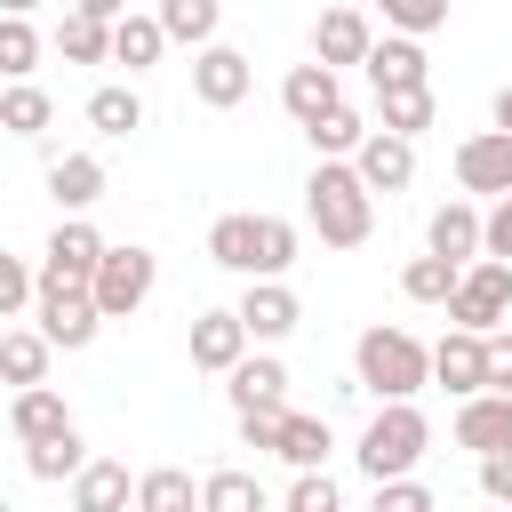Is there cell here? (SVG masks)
Returning <instances> with one entry per match:
<instances>
[{"label":"cell","mask_w":512,"mask_h":512,"mask_svg":"<svg viewBox=\"0 0 512 512\" xmlns=\"http://www.w3.org/2000/svg\"><path fill=\"white\" fill-rule=\"evenodd\" d=\"M424 384H432V344H416L392 320L360 328V344H352V392H376L384 408H408Z\"/></svg>","instance_id":"6da1fadb"},{"label":"cell","mask_w":512,"mask_h":512,"mask_svg":"<svg viewBox=\"0 0 512 512\" xmlns=\"http://www.w3.org/2000/svg\"><path fill=\"white\" fill-rule=\"evenodd\" d=\"M304 224L320 232V248H360L376 232V200L368 184L352 176V160H320L304 176Z\"/></svg>","instance_id":"7a4b0ae2"},{"label":"cell","mask_w":512,"mask_h":512,"mask_svg":"<svg viewBox=\"0 0 512 512\" xmlns=\"http://www.w3.org/2000/svg\"><path fill=\"white\" fill-rule=\"evenodd\" d=\"M424 448H432V424H424V408L408 400V408H376L352 456H360V472H368V480L384 488V480H416Z\"/></svg>","instance_id":"3957f363"},{"label":"cell","mask_w":512,"mask_h":512,"mask_svg":"<svg viewBox=\"0 0 512 512\" xmlns=\"http://www.w3.org/2000/svg\"><path fill=\"white\" fill-rule=\"evenodd\" d=\"M152 280H160V256L152 248H104V264H96V280H88V304H96V320H136L144 312V296H152Z\"/></svg>","instance_id":"277c9868"},{"label":"cell","mask_w":512,"mask_h":512,"mask_svg":"<svg viewBox=\"0 0 512 512\" xmlns=\"http://www.w3.org/2000/svg\"><path fill=\"white\" fill-rule=\"evenodd\" d=\"M104 248H112V240H104L88 216H64V224L48 232L40 272H32V280H40V288H88V280H96V264H104Z\"/></svg>","instance_id":"5b68a950"},{"label":"cell","mask_w":512,"mask_h":512,"mask_svg":"<svg viewBox=\"0 0 512 512\" xmlns=\"http://www.w3.org/2000/svg\"><path fill=\"white\" fill-rule=\"evenodd\" d=\"M504 312H512V272L504 264H464V280H456V296H448V320L464 328V336H496L504 328Z\"/></svg>","instance_id":"8992f818"},{"label":"cell","mask_w":512,"mask_h":512,"mask_svg":"<svg viewBox=\"0 0 512 512\" xmlns=\"http://www.w3.org/2000/svg\"><path fill=\"white\" fill-rule=\"evenodd\" d=\"M32 320H40V336H48V352H88L96 344V304H88V288H32Z\"/></svg>","instance_id":"52a82bcc"},{"label":"cell","mask_w":512,"mask_h":512,"mask_svg":"<svg viewBox=\"0 0 512 512\" xmlns=\"http://www.w3.org/2000/svg\"><path fill=\"white\" fill-rule=\"evenodd\" d=\"M232 320L248 328V344H280V336L304 320V304H296V288H288V280H248V296L232 304Z\"/></svg>","instance_id":"ba28073f"},{"label":"cell","mask_w":512,"mask_h":512,"mask_svg":"<svg viewBox=\"0 0 512 512\" xmlns=\"http://www.w3.org/2000/svg\"><path fill=\"white\" fill-rule=\"evenodd\" d=\"M456 184L464 192H488V200H512V136H496V128L464 136L456 144Z\"/></svg>","instance_id":"9c48e42d"},{"label":"cell","mask_w":512,"mask_h":512,"mask_svg":"<svg viewBox=\"0 0 512 512\" xmlns=\"http://www.w3.org/2000/svg\"><path fill=\"white\" fill-rule=\"evenodd\" d=\"M368 48H376V24H368L360 8H328V16L312 24V64H320V72L368 64Z\"/></svg>","instance_id":"30bf717a"},{"label":"cell","mask_w":512,"mask_h":512,"mask_svg":"<svg viewBox=\"0 0 512 512\" xmlns=\"http://www.w3.org/2000/svg\"><path fill=\"white\" fill-rule=\"evenodd\" d=\"M248 88H256V72H248V56H240V48H224V40H216V48H200V56H192V96H200L208 112H232Z\"/></svg>","instance_id":"8fae6325"},{"label":"cell","mask_w":512,"mask_h":512,"mask_svg":"<svg viewBox=\"0 0 512 512\" xmlns=\"http://www.w3.org/2000/svg\"><path fill=\"white\" fill-rule=\"evenodd\" d=\"M432 384H448L456 400H480V392H488V336L448 328V336L432 344Z\"/></svg>","instance_id":"7c38bea8"},{"label":"cell","mask_w":512,"mask_h":512,"mask_svg":"<svg viewBox=\"0 0 512 512\" xmlns=\"http://www.w3.org/2000/svg\"><path fill=\"white\" fill-rule=\"evenodd\" d=\"M352 176L368 184V200L376 192H408L416 184V144H400V136H360V152H352Z\"/></svg>","instance_id":"4fadbf2b"},{"label":"cell","mask_w":512,"mask_h":512,"mask_svg":"<svg viewBox=\"0 0 512 512\" xmlns=\"http://www.w3.org/2000/svg\"><path fill=\"white\" fill-rule=\"evenodd\" d=\"M424 256H440V264H480V208L472 200H440L432 208V224H424Z\"/></svg>","instance_id":"5bb4252c"},{"label":"cell","mask_w":512,"mask_h":512,"mask_svg":"<svg viewBox=\"0 0 512 512\" xmlns=\"http://www.w3.org/2000/svg\"><path fill=\"white\" fill-rule=\"evenodd\" d=\"M456 448H472V456H504L512 448V400H496V392H480V400H456Z\"/></svg>","instance_id":"9a60e30c"},{"label":"cell","mask_w":512,"mask_h":512,"mask_svg":"<svg viewBox=\"0 0 512 512\" xmlns=\"http://www.w3.org/2000/svg\"><path fill=\"white\" fill-rule=\"evenodd\" d=\"M368 88H376V96H408V88H432V64H424V48L384 32V40L368 48Z\"/></svg>","instance_id":"2e32d148"},{"label":"cell","mask_w":512,"mask_h":512,"mask_svg":"<svg viewBox=\"0 0 512 512\" xmlns=\"http://www.w3.org/2000/svg\"><path fill=\"white\" fill-rule=\"evenodd\" d=\"M224 392H232V416H248V408H288V368H280V352H248V360L224 376Z\"/></svg>","instance_id":"e0dca14e"},{"label":"cell","mask_w":512,"mask_h":512,"mask_svg":"<svg viewBox=\"0 0 512 512\" xmlns=\"http://www.w3.org/2000/svg\"><path fill=\"white\" fill-rule=\"evenodd\" d=\"M8 432H16L24 448H40V440H64V432H72V408H64V392H56V384H32V392H16V400H8Z\"/></svg>","instance_id":"ac0fdd59"},{"label":"cell","mask_w":512,"mask_h":512,"mask_svg":"<svg viewBox=\"0 0 512 512\" xmlns=\"http://www.w3.org/2000/svg\"><path fill=\"white\" fill-rule=\"evenodd\" d=\"M48 200H56L64 216L96 208V200H104V160H96V152H56V160H48Z\"/></svg>","instance_id":"d6986e66"},{"label":"cell","mask_w":512,"mask_h":512,"mask_svg":"<svg viewBox=\"0 0 512 512\" xmlns=\"http://www.w3.org/2000/svg\"><path fill=\"white\" fill-rule=\"evenodd\" d=\"M240 360H248V328H240L232 312H200V320H192V368L232 376Z\"/></svg>","instance_id":"ffe728a7"},{"label":"cell","mask_w":512,"mask_h":512,"mask_svg":"<svg viewBox=\"0 0 512 512\" xmlns=\"http://www.w3.org/2000/svg\"><path fill=\"white\" fill-rule=\"evenodd\" d=\"M136 504V480L120 456H88L80 480H72V512H128Z\"/></svg>","instance_id":"44dd1931"},{"label":"cell","mask_w":512,"mask_h":512,"mask_svg":"<svg viewBox=\"0 0 512 512\" xmlns=\"http://www.w3.org/2000/svg\"><path fill=\"white\" fill-rule=\"evenodd\" d=\"M280 104H288V120H296V128H312V120H328V112L344 104V88H336V72H320V64H288Z\"/></svg>","instance_id":"7402d4cb"},{"label":"cell","mask_w":512,"mask_h":512,"mask_svg":"<svg viewBox=\"0 0 512 512\" xmlns=\"http://www.w3.org/2000/svg\"><path fill=\"white\" fill-rule=\"evenodd\" d=\"M328 416H304V408H288L280 416V440H272V456L288 464V472H328Z\"/></svg>","instance_id":"603a6c76"},{"label":"cell","mask_w":512,"mask_h":512,"mask_svg":"<svg viewBox=\"0 0 512 512\" xmlns=\"http://www.w3.org/2000/svg\"><path fill=\"white\" fill-rule=\"evenodd\" d=\"M48 336L40 328H0V384H16V392H32V384H48Z\"/></svg>","instance_id":"cb8c5ba5"},{"label":"cell","mask_w":512,"mask_h":512,"mask_svg":"<svg viewBox=\"0 0 512 512\" xmlns=\"http://www.w3.org/2000/svg\"><path fill=\"white\" fill-rule=\"evenodd\" d=\"M136 512H200V480L184 464H152L136 472Z\"/></svg>","instance_id":"d4e9b609"},{"label":"cell","mask_w":512,"mask_h":512,"mask_svg":"<svg viewBox=\"0 0 512 512\" xmlns=\"http://www.w3.org/2000/svg\"><path fill=\"white\" fill-rule=\"evenodd\" d=\"M32 72H40V24H32L24 8H8V16H0V80L24 88Z\"/></svg>","instance_id":"484cf974"},{"label":"cell","mask_w":512,"mask_h":512,"mask_svg":"<svg viewBox=\"0 0 512 512\" xmlns=\"http://www.w3.org/2000/svg\"><path fill=\"white\" fill-rule=\"evenodd\" d=\"M200 512H272V496H264V480H256V472L224 464V472H208V480H200Z\"/></svg>","instance_id":"4316f807"},{"label":"cell","mask_w":512,"mask_h":512,"mask_svg":"<svg viewBox=\"0 0 512 512\" xmlns=\"http://www.w3.org/2000/svg\"><path fill=\"white\" fill-rule=\"evenodd\" d=\"M216 24H224V8H216V0H160V40L216 48Z\"/></svg>","instance_id":"83f0119b"},{"label":"cell","mask_w":512,"mask_h":512,"mask_svg":"<svg viewBox=\"0 0 512 512\" xmlns=\"http://www.w3.org/2000/svg\"><path fill=\"white\" fill-rule=\"evenodd\" d=\"M160 48H168V40H160V16H136V8H128V16L112 24V64L152 72V64H160Z\"/></svg>","instance_id":"f1b7e54d"},{"label":"cell","mask_w":512,"mask_h":512,"mask_svg":"<svg viewBox=\"0 0 512 512\" xmlns=\"http://www.w3.org/2000/svg\"><path fill=\"white\" fill-rule=\"evenodd\" d=\"M432 88H408V96H376V136H400V144H416L424 128H432Z\"/></svg>","instance_id":"f546056e"},{"label":"cell","mask_w":512,"mask_h":512,"mask_svg":"<svg viewBox=\"0 0 512 512\" xmlns=\"http://www.w3.org/2000/svg\"><path fill=\"white\" fill-rule=\"evenodd\" d=\"M208 256L240 280H256V216H216L208 224Z\"/></svg>","instance_id":"4dcf8cb0"},{"label":"cell","mask_w":512,"mask_h":512,"mask_svg":"<svg viewBox=\"0 0 512 512\" xmlns=\"http://www.w3.org/2000/svg\"><path fill=\"white\" fill-rule=\"evenodd\" d=\"M88 128H96V136H136V128H144V96L120 88V80L96 88V96H88Z\"/></svg>","instance_id":"1f68e13d"},{"label":"cell","mask_w":512,"mask_h":512,"mask_svg":"<svg viewBox=\"0 0 512 512\" xmlns=\"http://www.w3.org/2000/svg\"><path fill=\"white\" fill-rule=\"evenodd\" d=\"M80 464H88V440H80V424H72L64 440H40V448H24V472H32V480H48V488H56V480H80Z\"/></svg>","instance_id":"d6a6232c"},{"label":"cell","mask_w":512,"mask_h":512,"mask_svg":"<svg viewBox=\"0 0 512 512\" xmlns=\"http://www.w3.org/2000/svg\"><path fill=\"white\" fill-rule=\"evenodd\" d=\"M56 48H64V64H112V24H96V16H64L56 24Z\"/></svg>","instance_id":"836d02e7"},{"label":"cell","mask_w":512,"mask_h":512,"mask_svg":"<svg viewBox=\"0 0 512 512\" xmlns=\"http://www.w3.org/2000/svg\"><path fill=\"white\" fill-rule=\"evenodd\" d=\"M48 120H56L48 88H32V80H24V88H0V128H8V136H40Z\"/></svg>","instance_id":"e575fe53"},{"label":"cell","mask_w":512,"mask_h":512,"mask_svg":"<svg viewBox=\"0 0 512 512\" xmlns=\"http://www.w3.org/2000/svg\"><path fill=\"white\" fill-rule=\"evenodd\" d=\"M304 136H312V152H320V160H352V152H360V136H368V120H360L352 104H336V112H328V120H312Z\"/></svg>","instance_id":"d590c367"},{"label":"cell","mask_w":512,"mask_h":512,"mask_svg":"<svg viewBox=\"0 0 512 512\" xmlns=\"http://www.w3.org/2000/svg\"><path fill=\"white\" fill-rule=\"evenodd\" d=\"M288 264H296V224L256 216V280H288Z\"/></svg>","instance_id":"8d00e7d4"},{"label":"cell","mask_w":512,"mask_h":512,"mask_svg":"<svg viewBox=\"0 0 512 512\" xmlns=\"http://www.w3.org/2000/svg\"><path fill=\"white\" fill-rule=\"evenodd\" d=\"M456 280H464L456 264H440V256H408L400 296H408V304H448V296H456Z\"/></svg>","instance_id":"74e56055"},{"label":"cell","mask_w":512,"mask_h":512,"mask_svg":"<svg viewBox=\"0 0 512 512\" xmlns=\"http://www.w3.org/2000/svg\"><path fill=\"white\" fill-rule=\"evenodd\" d=\"M384 24H392V40H416L424 48V32L448 24V0H384Z\"/></svg>","instance_id":"f35d334b"},{"label":"cell","mask_w":512,"mask_h":512,"mask_svg":"<svg viewBox=\"0 0 512 512\" xmlns=\"http://www.w3.org/2000/svg\"><path fill=\"white\" fill-rule=\"evenodd\" d=\"M280 512H344V488L328 472H296L288 496H280Z\"/></svg>","instance_id":"ab89813d"},{"label":"cell","mask_w":512,"mask_h":512,"mask_svg":"<svg viewBox=\"0 0 512 512\" xmlns=\"http://www.w3.org/2000/svg\"><path fill=\"white\" fill-rule=\"evenodd\" d=\"M32 288H40V280H32V264L0 248V320H16V312L32 304Z\"/></svg>","instance_id":"60d3db41"},{"label":"cell","mask_w":512,"mask_h":512,"mask_svg":"<svg viewBox=\"0 0 512 512\" xmlns=\"http://www.w3.org/2000/svg\"><path fill=\"white\" fill-rule=\"evenodd\" d=\"M480 256H488V264H504V272H512V200H496V208H488V216H480Z\"/></svg>","instance_id":"b9f144b4"},{"label":"cell","mask_w":512,"mask_h":512,"mask_svg":"<svg viewBox=\"0 0 512 512\" xmlns=\"http://www.w3.org/2000/svg\"><path fill=\"white\" fill-rule=\"evenodd\" d=\"M368 512H440V504H432V488H424V480H384Z\"/></svg>","instance_id":"7bdbcfd3"},{"label":"cell","mask_w":512,"mask_h":512,"mask_svg":"<svg viewBox=\"0 0 512 512\" xmlns=\"http://www.w3.org/2000/svg\"><path fill=\"white\" fill-rule=\"evenodd\" d=\"M480 496H488L496 512H512V448H504V456H480Z\"/></svg>","instance_id":"ee69618b"},{"label":"cell","mask_w":512,"mask_h":512,"mask_svg":"<svg viewBox=\"0 0 512 512\" xmlns=\"http://www.w3.org/2000/svg\"><path fill=\"white\" fill-rule=\"evenodd\" d=\"M280 416H288V408H248V416H240V440H248L256 456H272V440H280Z\"/></svg>","instance_id":"f6af8a7d"},{"label":"cell","mask_w":512,"mask_h":512,"mask_svg":"<svg viewBox=\"0 0 512 512\" xmlns=\"http://www.w3.org/2000/svg\"><path fill=\"white\" fill-rule=\"evenodd\" d=\"M488 392H496V400H512V336H504V328L488 336Z\"/></svg>","instance_id":"bcb514c9"},{"label":"cell","mask_w":512,"mask_h":512,"mask_svg":"<svg viewBox=\"0 0 512 512\" xmlns=\"http://www.w3.org/2000/svg\"><path fill=\"white\" fill-rule=\"evenodd\" d=\"M496 136H512V80L496 88Z\"/></svg>","instance_id":"7dc6e473"},{"label":"cell","mask_w":512,"mask_h":512,"mask_svg":"<svg viewBox=\"0 0 512 512\" xmlns=\"http://www.w3.org/2000/svg\"><path fill=\"white\" fill-rule=\"evenodd\" d=\"M0 512H16V504H8V496H0Z\"/></svg>","instance_id":"c3c4849f"}]
</instances>
